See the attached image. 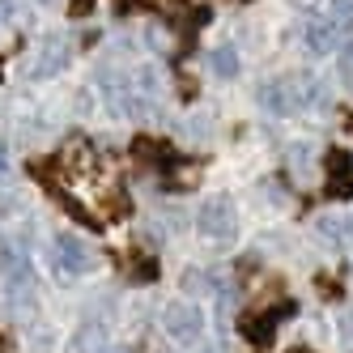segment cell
I'll use <instances>...</instances> for the list:
<instances>
[{"label":"cell","instance_id":"cell-1","mask_svg":"<svg viewBox=\"0 0 353 353\" xmlns=\"http://www.w3.org/2000/svg\"><path fill=\"white\" fill-rule=\"evenodd\" d=\"M327 103V90L323 81L307 77V72H294V77H276L260 85V107L268 115H298L307 107H323Z\"/></svg>","mask_w":353,"mask_h":353},{"label":"cell","instance_id":"cell-2","mask_svg":"<svg viewBox=\"0 0 353 353\" xmlns=\"http://www.w3.org/2000/svg\"><path fill=\"white\" fill-rule=\"evenodd\" d=\"M196 230L205 234L209 243H234V234H239V209H234V200L230 196H209L205 205H200V213H196Z\"/></svg>","mask_w":353,"mask_h":353},{"label":"cell","instance_id":"cell-3","mask_svg":"<svg viewBox=\"0 0 353 353\" xmlns=\"http://www.w3.org/2000/svg\"><path fill=\"white\" fill-rule=\"evenodd\" d=\"M162 327L174 345H196L205 336V311H200L196 302H170L162 311Z\"/></svg>","mask_w":353,"mask_h":353},{"label":"cell","instance_id":"cell-4","mask_svg":"<svg viewBox=\"0 0 353 353\" xmlns=\"http://www.w3.org/2000/svg\"><path fill=\"white\" fill-rule=\"evenodd\" d=\"M52 264H56L60 276H81V272H90L98 264V256L90 251L85 239H77V234H56V243H52Z\"/></svg>","mask_w":353,"mask_h":353},{"label":"cell","instance_id":"cell-5","mask_svg":"<svg viewBox=\"0 0 353 353\" xmlns=\"http://www.w3.org/2000/svg\"><path fill=\"white\" fill-rule=\"evenodd\" d=\"M68 60H72V47L60 34H47L34 52V77H56V72L68 68Z\"/></svg>","mask_w":353,"mask_h":353},{"label":"cell","instance_id":"cell-6","mask_svg":"<svg viewBox=\"0 0 353 353\" xmlns=\"http://www.w3.org/2000/svg\"><path fill=\"white\" fill-rule=\"evenodd\" d=\"M302 43H307L315 56H327V52H332V47L341 43V30H336L332 21H327V13H323V17L307 21V34H302Z\"/></svg>","mask_w":353,"mask_h":353},{"label":"cell","instance_id":"cell-7","mask_svg":"<svg viewBox=\"0 0 353 353\" xmlns=\"http://www.w3.org/2000/svg\"><path fill=\"white\" fill-rule=\"evenodd\" d=\"M209 68L217 72L221 81H230V77H239V52H234L230 43H221V47H213V52H209Z\"/></svg>","mask_w":353,"mask_h":353},{"label":"cell","instance_id":"cell-8","mask_svg":"<svg viewBox=\"0 0 353 353\" xmlns=\"http://www.w3.org/2000/svg\"><path fill=\"white\" fill-rule=\"evenodd\" d=\"M327 21H332L341 34H349L353 30V0H327Z\"/></svg>","mask_w":353,"mask_h":353},{"label":"cell","instance_id":"cell-9","mask_svg":"<svg viewBox=\"0 0 353 353\" xmlns=\"http://www.w3.org/2000/svg\"><path fill=\"white\" fill-rule=\"evenodd\" d=\"M336 72H341V85L353 94V43L341 47V60H336Z\"/></svg>","mask_w":353,"mask_h":353},{"label":"cell","instance_id":"cell-10","mask_svg":"<svg viewBox=\"0 0 353 353\" xmlns=\"http://www.w3.org/2000/svg\"><path fill=\"white\" fill-rule=\"evenodd\" d=\"M90 5H94V0H77V5H72V13H85Z\"/></svg>","mask_w":353,"mask_h":353},{"label":"cell","instance_id":"cell-11","mask_svg":"<svg viewBox=\"0 0 353 353\" xmlns=\"http://www.w3.org/2000/svg\"><path fill=\"white\" fill-rule=\"evenodd\" d=\"M345 239H353V217H349V221H345Z\"/></svg>","mask_w":353,"mask_h":353},{"label":"cell","instance_id":"cell-12","mask_svg":"<svg viewBox=\"0 0 353 353\" xmlns=\"http://www.w3.org/2000/svg\"><path fill=\"white\" fill-rule=\"evenodd\" d=\"M0 170H5V141H0Z\"/></svg>","mask_w":353,"mask_h":353}]
</instances>
